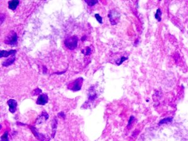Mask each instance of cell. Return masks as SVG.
Wrapping results in <instances>:
<instances>
[{
    "label": "cell",
    "instance_id": "obj_8",
    "mask_svg": "<svg viewBox=\"0 0 188 141\" xmlns=\"http://www.w3.org/2000/svg\"><path fill=\"white\" fill-rule=\"evenodd\" d=\"M19 4V1L18 0H13V1H9L8 2V7L9 9L12 10H15L16 8H17L18 5Z\"/></svg>",
    "mask_w": 188,
    "mask_h": 141
},
{
    "label": "cell",
    "instance_id": "obj_4",
    "mask_svg": "<svg viewBox=\"0 0 188 141\" xmlns=\"http://www.w3.org/2000/svg\"><path fill=\"white\" fill-rule=\"evenodd\" d=\"M82 83H83V78L79 77L77 79H76L74 82H73L72 83L69 84L68 88L71 89V90L74 91H77L80 90L81 89Z\"/></svg>",
    "mask_w": 188,
    "mask_h": 141
},
{
    "label": "cell",
    "instance_id": "obj_12",
    "mask_svg": "<svg viewBox=\"0 0 188 141\" xmlns=\"http://www.w3.org/2000/svg\"><path fill=\"white\" fill-rule=\"evenodd\" d=\"M161 15H162V12H161V10H160V8H159V9H157V13H156L155 14V18L157 19V20H158V21H161L162 18H161Z\"/></svg>",
    "mask_w": 188,
    "mask_h": 141
},
{
    "label": "cell",
    "instance_id": "obj_5",
    "mask_svg": "<svg viewBox=\"0 0 188 141\" xmlns=\"http://www.w3.org/2000/svg\"><path fill=\"white\" fill-rule=\"evenodd\" d=\"M48 101V96L46 94L43 93V94H40L38 97L37 100V104L38 105H44L46 104Z\"/></svg>",
    "mask_w": 188,
    "mask_h": 141
},
{
    "label": "cell",
    "instance_id": "obj_13",
    "mask_svg": "<svg viewBox=\"0 0 188 141\" xmlns=\"http://www.w3.org/2000/svg\"><path fill=\"white\" fill-rule=\"evenodd\" d=\"M172 118H166V119H164L163 120H160L159 124H167L169 122H172Z\"/></svg>",
    "mask_w": 188,
    "mask_h": 141
},
{
    "label": "cell",
    "instance_id": "obj_6",
    "mask_svg": "<svg viewBox=\"0 0 188 141\" xmlns=\"http://www.w3.org/2000/svg\"><path fill=\"white\" fill-rule=\"evenodd\" d=\"M8 105H9V112L11 113H15L17 107V102L15 100L10 99L8 101Z\"/></svg>",
    "mask_w": 188,
    "mask_h": 141
},
{
    "label": "cell",
    "instance_id": "obj_2",
    "mask_svg": "<svg viewBox=\"0 0 188 141\" xmlns=\"http://www.w3.org/2000/svg\"><path fill=\"white\" fill-rule=\"evenodd\" d=\"M17 34L14 31H11L5 37L4 43L8 45H15L17 44Z\"/></svg>",
    "mask_w": 188,
    "mask_h": 141
},
{
    "label": "cell",
    "instance_id": "obj_1",
    "mask_svg": "<svg viewBox=\"0 0 188 141\" xmlns=\"http://www.w3.org/2000/svg\"><path fill=\"white\" fill-rule=\"evenodd\" d=\"M78 39L77 36H71L68 37L65 40V44L68 48L70 50H73L76 48L78 45Z\"/></svg>",
    "mask_w": 188,
    "mask_h": 141
},
{
    "label": "cell",
    "instance_id": "obj_15",
    "mask_svg": "<svg viewBox=\"0 0 188 141\" xmlns=\"http://www.w3.org/2000/svg\"><path fill=\"white\" fill-rule=\"evenodd\" d=\"M1 141H8V132H4V134L1 136Z\"/></svg>",
    "mask_w": 188,
    "mask_h": 141
},
{
    "label": "cell",
    "instance_id": "obj_10",
    "mask_svg": "<svg viewBox=\"0 0 188 141\" xmlns=\"http://www.w3.org/2000/svg\"><path fill=\"white\" fill-rule=\"evenodd\" d=\"M94 87H93V88L92 87V90H90V93H89V100H91V101H93V100H94L97 97V94L95 93V90L94 89Z\"/></svg>",
    "mask_w": 188,
    "mask_h": 141
},
{
    "label": "cell",
    "instance_id": "obj_11",
    "mask_svg": "<svg viewBox=\"0 0 188 141\" xmlns=\"http://www.w3.org/2000/svg\"><path fill=\"white\" fill-rule=\"evenodd\" d=\"M48 117H49L48 114L45 113V112H44V113L42 114V115H40V117H39V119H38L37 123V124H40V123H41L42 122H44L46 120H47V119H48Z\"/></svg>",
    "mask_w": 188,
    "mask_h": 141
},
{
    "label": "cell",
    "instance_id": "obj_3",
    "mask_svg": "<svg viewBox=\"0 0 188 141\" xmlns=\"http://www.w3.org/2000/svg\"><path fill=\"white\" fill-rule=\"evenodd\" d=\"M108 16H109V18L110 20V22L112 25L117 24L120 18V15L119 13L117 12L114 9H112L109 11V14H108Z\"/></svg>",
    "mask_w": 188,
    "mask_h": 141
},
{
    "label": "cell",
    "instance_id": "obj_7",
    "mask_svg": "<svg viewBox=\"0 0 188 141\" xmlns=\"http://www.w3.org/2000/svg\"><path fill=\"white\" fill-rule=\"evenodd\" d=\"M16 52V50H11L9 51H1V53H0V57H6L8 56H10V55H15V53Z\"/></svg>",
    "mask_w": 188,
    "mask_h": 141
},
{
    "label": "cell",
    "instance_id": "obj_9",
    "mask_svg": "<svg viewBox=\"0 0 188 141\" xmlns=\"http://www.w3.org/2000/svg\"><path fill=\"white\" fill-rule=\"evenodd\" d=\"M15 55H13L12 57L8 59L7 60H6L5 61L3 62V66H6V67L9 66L11 65V64L15 62Z\"/></svg>",
    "mask_w": 188,
    "mask_h": 141
},
{
    "label": "cell",
    "instance_id": "obj_16",
    "mask_svg": "<svg viewBox=\"0 0 188 141\" xmlns=\"http://www.w3.org/2000/svg\"><path fill=\"white\" fill-rule=\"evenodd\" d=\"M85 2H86L90 6H92L95 5L96 3H98V1H85Z\"/></svg>",
    "mask_w": 188,
    "mask_h": 141
},
{
    "label": "cell",
    "instance_id": "obj_17",
    "mask_svg": "<svg viewBox=\"0 0 188 141\" xmlns=\"http://www.w3.org/2000/svg\"><path fill=\"white\" fill-rule=\"evenodd\" d=\"M95 17L96 18L97 20L100 23H102V18L98 14H95Z\"/></svg>",
    "mask_w": 188,
    "mask_h": 141
},
{
    "label": "cell",
    "instance_id": "obj_19",
    "mask_svg": "<svg viewBox=\"0 0 188 141\" xmlns=\"http://www.w3.org/2000/svg\"><path fill=\"white\" fill-rule=\"evenodd\" d=\"M133 120H134V117H133V116H131V117H130V119H129V123H128V125H129V126L130 125V124L133 122Z\"/></svg>",
    "mask_w": 188,
    "mask_h": 141
},
{
    "label": "cell",
    "instance_id": "obj_18",
    "mask_svg": "<svg viewBox=\"0 0 188 141\" xmlns=\"http://www.w3.org/2000/svg\"><path fill=\"white\" fill-rule=\"evenodd\" d=\"M4 19H5V15H4V14H1V24L3 22Z\"/></svg>",
    "mask_w": 188,
    "mask_h": 141
},
{
    "label": "cell",
    "instance_id": "obj_14",
    "mask_svg": "<svg viewBox=\"0 0 188 141\" xmlns=\"http://www.w3.org/2000/svg\"><path fill=\"white\" fill-rule=\"evenodd\" d=\"M82 52H83V54H85L86 56H88V55H89L90 53H91L92 50L89 47H87V48L85 49V50H82Z\"/></svg>",
    "mask_w": 188,
    "mask_h": 141
}]
</instances>
